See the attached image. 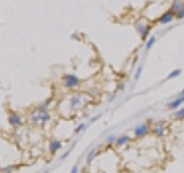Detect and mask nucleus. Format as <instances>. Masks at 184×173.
Returning <instances> with one entry per match:
<instances>
[{
  "label": "nucleus",
  "instance_id": "nucleus-17",
  "mask_svg": "<svg viewBox=\"0 0 184 173\" xmlns=\"http://www.w3.org/2000/svg\"><path fill=\"white\" fill-rule=\"evenodd\" d=\"M140 73H142V67H138V69H137V73H136V75H135V79H136V80H138V79H139V75H140Z\"/></svg>",
  "mask_w": 184,
  "mask_h": 173
},
{
  "label": "nucleus",
  "instance_id": "nucleus-18",
  "mask_svg": "<svg viewBox=\"0 0 184 173\" xmlns=\"http://www.w3.org/2000/svg\"><path fill=\"white\" fill-rule=\"evenodd\" d=\"M77 171H78V166H77V165H75V166L71 169V173H77Z\"/></svg>",
  "mask_w": 184,
  "mask_h": 173
},
{
  "label": "nucleus",
  "instance_id": "nucleus-14",
  "mask_svg": "<svg viewBox=\"0 0 184 173\" xmlns=\"http://www.w3.org/2000/svg\"><path fill=\"white\" fill-rule=\"evenodd\" d=\"M96 152H97V151H96L94 149H92L91 151L89 152V155H88V157H86V160H88V163H91L92 158H93V157L96 156Z\"/></svg>",
  "mask_w": 184,
  "mask_h": 173
},
{
  "label": "nucleus",
  "instance_id": "nucleus-7",
  "mask_svg": "<svg viewBox=\"0 0 184 173\" xmlns=\"http://www.w3.org/2000/svg\"><path fill=\"white\" fill-rule=\"evenodd\" d=\"M60 148H61V143L59 141H52L50 143V146H48V149H50L51 154H55Z\"/></svg>",
  "mask_w": 184,
  "mask_h": 173
},
{
  "label": "nucleus",
  "instance_id": "nucleus-19",
  "mask_svg": "<svg viewBox=\"0 0 184 173\" xmlns=\"http://www.w3.org/2000/svg\"><path fill=\"white\" fill-rule=\"evenodd\" d=\"M83 128H84V125H83V123H82V125H79V126H78V128L76 129V133H78L79 131H82Z\"/></svg>",
  "mask_w": 184,
  "mask_h": 173
},
{
  "label": "nucleus",
  "instance_id": "nucleus-16",
  "mask_svg": "<svg viewBox=\"0 0 184 173\" xmlns=\"http://www.w3.org/2000/svg\"><path fill=\"white\" fill-rule=\"evenodd\" d=\"M176 17H177V19H183L184 17V7L183 8H181L178 12H176Z\"/></svg>",
  "mask_w": 184,
  "mask_h": 173
},
{
  "label": "nucleus",
  "instance_id": "nucleus-3",
  "mask_svg": "<svg viewBox=\"0 0 184 173\" xmlns=\"http://www.w3.org/2000/svg\"><path fill=\"white\" fill-rule=\"evenodd\" d=\"M183 103H184V96H181V97L174 99V100L170 102V103H168L167 107H168L169 110H177V108L181 106Z\"/></svg>",
  "mask_w": 184,
  "mask_h": 173
},
{
  "label": "nucleus",
  "instance_id": "nucleus-4",
  "mask_svg": "<svg viewBox=\"0 0 184 173\" xmlns=\"http://www.w3.org/2000/svg\"><path fill=\"white\" fill-rule=\"evenodd\" d=\"M173 19H174V14H173V12H167V13L163 14L162 16L159 17L158 22L159 23H161V24H167V23L171 22Z\"/></svg>",
  "mask_w": 184,
  "mask_h": 173
},
{
  "label": "nucleus",
  "instance_id": "nucleus-12",
  "mask_svg": "<svg viewBox=\"0 0 184 173\" xmlns=\"http://www.w3.org/2000/svg\"><path fill=\"white\" fill-rule=\"evenodd\" d=\"M154 43H155V37H154V36H151L150 39H148V42H147V44H146V49L150 50V49L153 46Z\"/></svg>",
  "mask_w": 184,
  "mask_h": 173
},
{
  "label": "nucleus",
  "instance_id": "nucleus-10",
  "mask_svg": "<svg viewBox=\"0 0 184 173\" xmlns=\"http://www.w3.org/2000/svg\"><path fill=\"white\" fill-rule=\"evenodd\" d=\"M154 134L157 135V136H162L163 135V132H165V127L163 126H161V125H158V126H155V128H154Z\"/></svg>",
  "mask_w": 184,
  "mask_h": 173
},
{
  "label": "nucleus",
  "instance_id": "nucleus-9",
  "mask_svg": "<svg viewBox=\"0 0 184 173\" xmlns=\"http://www.w3.org/2000/svg\"><path fill=\"white\" fill-rule=\"evenodd\" d=\"M181 8H183L182 2H181L180 0H175L174 4H173V6H171V11H173V12H178Z\"/></svg>",
  "mask_w": 184,
  "mask_h": 173
},
{
  "label": "nucleus",
  "instance_id": "nucleus-20",
  "mask_svg": "<svg viewBox=\"0 0 184 173\" xmlns=\"http://www.w3.org/2000/svg\"><path fill=\"white\" fill-rule=\"evenodd\" d=\"M181 96H184V89H183V91L181 93Z\"/></svg>",
  "mask_w": 184,
  "mask_h": 173
},
{
  "label": "nucleus",
  "instance_id": "nucleus-6",
  "mask_svg": "<svg viewBox=\"0 0 184 173\" xmlns=\"http://www.w3.org/2000/svg\"><path fill=\"white\" fill-rule=\"evenodd\" d=\"M136 29H137V31L142 35L143 38H145V37L147 36V32H148V28H147V26H145V24H143V23H138V24L136 26Z\"/></svg>",
  "mask_w": 184,
  "mask_h": 173
},
{
  "label": "nucleus",
  "instance_id": "nucleus-13",
  "mask_svg": "<svg viewBox=\"0 0 184 173\" xmlns=\"http://www.w3.org/2000/svg\"><path fill=\"white\" fill-rule=\"evenodd\" d=\"M180 74H181V69H175V70H173L170 74L168 75V79H174V78H177Z\"/></svg>",
  "mask_w": 184,
  "mask_h": 173
},
{
  "label": "nucleus",
  "instance_id": "nucleus-8",
  "mask_svg": "<svg viewBox=\"0 0 184 173\" xmlns=\"http://www.w3.org/2000/svg\"><path fill=\"white\" fill-rule=\"evenodd\" d=\"M129 142V136L128 135H122L120 136L118 139H116V146H124L126 143Z\"/></svg>",
  "mask_w": 184,
  "mask_h": 173
},
{
  "label": "nucleus",
  "instance_id": "nucleus-1",
  "mask_svg": "<svg viewBox=\"0 0 184 173\" xmlns=\"http://www.w3.org/2000/svg\"><path fill=\"white\" fill-rule=\"evenodd\" d=\"M79 84V79L77 76L73 75V74H67L65 76V85L69 89H73V88H76Z\"/></svg>",
  "mask_w": 184,
  "mask_h": 173
},
{
  "label": "nucleus",
  "instance_id": "nucleus-5",
  "mask_svg": "<svg viewBox=\"0 0 184 173\" xmlns=\"http://www.w3.org/2000/svg\"><path fill=\"white\" fill-rule=\"evenodd\" d=\"M8 122L12 125V126H19V125H21L22 123V120L20 118V116H17V114H11L9 117H8Z\"/></svg>",
  "mask_w": 184,
  "mask_h": 173
},
{
  "label": "nucleus",
  "instance_id": "nucleus-15",
  "mask_svg": "<svg viewBox=\"0 0 184 173\" xmlns=\"http://www.w3.org/2000/svg\"><path fill=\"white\" fill-rule=\"evenodd\" d=\"M70 102H71V106L76 107L79 104V98H78V97H73Z\"/></svg>",
  "mask_w": 184,
  "mask_h": 173
},
{
  "label": "nucleus",
  "instance_id": "nucleus-2",
  "mask_svg": "<svg viewBox=\"0 0 184 173\" xmlns=\"http://www.w3.org/2000/svg\"><path fill=\"white\" fill-rule=\"evenodd\" d=\"M150 131V126L147 123H140L135 128V136L137 137H143Z\"/></svg>",
  "mask_w": 184,
  "mask_h": 173
},
{
  "label": "nucleus",
  "instance_id": "nucleus-11",
  "mask_svg": "<svg viewBox=\"0 0 184 173\" xmlns=\"http://www.w3.org/2000/svg\"><path fill=\"white\" fill-rule=\"evenodd\" d=\"M174 118L175 119H184V108H180V110H177V112L174 114Z\"/></svg>",
  "mask_w": 184,
  "mask_h": 173
}]
</instances>
